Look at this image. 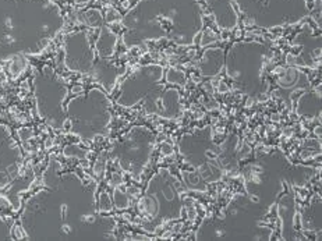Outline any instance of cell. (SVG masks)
<instances>
[{
  "label": "cell",
  "mask_w": 322,
  "mask_h": 241,
  "mask_svg": "<svg viewBox=\"0 0 322 241\" xmlns=\"http://www.w3.org/2000/svg\"><path fill=\"white\" fill-rule=\"evenodd\" d=\"M112 183L115 184V186H119V184L123 183V180H121V177L117 173H113L112 174Z\"/></svg>",
  "instance_id": "3"
},
{
  "label": "cell",
  "mask_w": 322,
  "mask_h": 241,
  "mask_svg": "<svg viewBox=\"0 0 322 241\" xmlns=\"http://www.w3.org/2000/svg\"><path fill=\"white\" fill-rule=\"evenodd\" d=\"M81 87H78V85H76V87H73V92L74 94H78V92H81Z\"/></svg>",
  "instance_id": "5"
},
{
  "label": "cell",
  "mask_w": 322,
  "mask_h": 241,
  "mask_svg": "<svg viewBox=\"0 0 322 241\" xmlns=\"http://www.w3.org/2000/svg\"><path fill=\"white\" fill-rule=\"evenodd\" d=\"M85 18H86V21H88L89 24L95 25L96 22H99L100 20H102V17H100V13H99V11H96V10H89V11H86Z\"/></svg>",
  "instance_id": "1"
},
{
  "label": "cell",
  "mask_w": 322,
  "mask_h": 241,
  "mask_svg": "<svg viewBox=\"0 0 322 241\" xmlns=\"http://www.w3.org/2000/svg\"><path fill=\"white\" fill-rule=\"evenodd\" d=\"M76 3L78 6H84V4H86V3H89V0H76Z\"/></svg>",
  "instance_id": "4"
},
{
  "label": "cell",
  "mask_w": 322,
  "mask_h": 241,
  "mask_svg": "<svg viewBox=\"0 0 322 241\" xmlns=\"http://www.w3.org/2000/svg\"><path fill=\"white\" fill-rule=\"evenodd\" d=\"M106 20L109 22H116V21H119V20H120V14H119L116 10H109V11H107Z\"/></svg>",
  "instance_id": "2"
}]
</instances>
